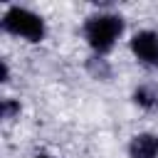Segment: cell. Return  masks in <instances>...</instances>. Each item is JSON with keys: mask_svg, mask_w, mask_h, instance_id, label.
I'll use <instances>...</instances> for the list:
<instances>
[{"mask_svg": "<svg viewBox=\"0 0 158 158\" xmlns=\"http://www.w3.org/2000/svg\"><path fill=\"white\" fill-rule=\"evenodd\" d=\"M35 158H52V156H47V153H40V156H35Z\"/></svg>", "mask_w": 158, "mask_h": 158, "instance_id": "cell-7", "label": "cell"}, {"mask_svg": "<svg viewBox=\"0 0 158 158\" xmlns=\"http://www.w3.org/2000/svg\"><path fill=\"white\" fill-rule=\"evenodd\" d=\"M2 30L10 32V35H15V37H22L27 42H42L44 32H47L44 20L37 12H32L27 7H20V5H12V7L5 10V15H2Z\"/></svg>", "mask_w": 158, "mask_h": 158, "instance_id": "cell-2", "label": "cell"}, {"mask_svg": "<svg viewBox=\"0 0 158 158\" xmlns=\"http://www.w3.org/2000/svg\"><path fill=\"white\" fill-rule=\"evenodd\" d=\"M15 114H20V104L15 99H2V118H15Z\"/></svg>", "mask_w": 158, "mask_h": 158, "instance_id": "cell-6", "label": "cell"}, {"mask_svg": "<svg viewBox=\"0 0 158 158\" xmlns=\"http://www.w3.org/2000/svg\"><path fill=\"white\" fill-rule=\"evenodd\" d=\"M133 101H136L138 106H143V109H153V106L158 104V94H156L151 86H138V89L133 91Z\"/></svg>", "mask_w": 158, "mask_h": 158, "instance_id": "cell-5", "label": "cell"}, {"mask_svg": "<svg viewBox=\"0 0 158 158\" xmlns=\"http://www.w3.org/2000/svg\"><path fill=\"white\" fill-rule=\"evenodd\" d=\"M121 32H123V20L114 12H99V15L89 17L84 25V37L96 54L109 52L116 44V40L121 37Z\"/></svg>", "mask_w": 158, "mask_h": 158, "instance_id": "cell-1", "label": "cell"}, {"mask_svg": "<svg viewBox=\"0 0 158 158\" xmlns=\"http://www.w3.org/2000/svg\"><path fill=\"white\" fill-rule=\"evenodd\" d=\"M131 52L141 64L158 67V35L153 30H141L131 37Z\"/></svg>", "mask_w": 158, "mask_h": 158, "instance_id": "cell-3", "label": "cell"}, {"mask_svg": "<svg viewBox=\"0 0 158 158\" xmlns=\"http://www.w3.org/2000/svg\"><path fill=\"white\" fill-rule=\"evenodd\" d=\"M131 158H158V136L156 133H136L128 143Z\"/></svg>", "mask_w": 158, "mask_h": 158, "instance_id": "cell-4", "label": "cell"}]
</instances>
